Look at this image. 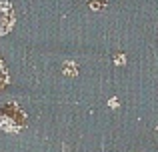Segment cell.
Masks as SVG:
<instances>
[{
    "instance_id": "obj_2",
    "label": "cell",
    "mask_w": 158,
    "mask_h": 152,
    "mask_svg": "<svg viewBox=\"0 0 158 152\" xmlns=\"http://www.w3.org/2000/svg\"><path fill=\"white\" fill-rule=\"evenodd\" d=\"M8 84V72H6V66H4V60L0 58V90Z\"/></svg>"
},
{
    "instance_id": "obj_1",
    "label": "cell",
    "mask_w": 158,
    "mask_h": 152,
    "mask_svg": "<svg viewBox=\"0 0 158 152\" xmlns=\"http://www.w3.org/2000/svg\"><path fill=\"white\" fill-rule=\"evenodd\" d=\"M14 24V12L6 0H0V34H6Z\"/></svg>"
}]
</instances>
